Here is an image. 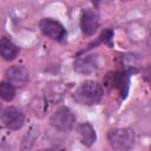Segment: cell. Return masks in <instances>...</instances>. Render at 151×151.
Instances as JSON below:
<instances>
[{
  "label": "cell",
  "mask_w": 151,
  "mask_h": 151,
  "mask_svg": "<svg viewBox=\"0 0 151 151\" xmlns=\"http://www.w3.org/2000/svg\"><path fill=\"white\" fill-rule=\"evenodd\" d=\"M101 97L103 87L93 80H85L77 87L74 92V99L83 105L98 104L101 100Z\"/></svg>",
  "instance_id": "obj_1"
},
{
  "label": "cell",
  "mask_w": 151,
  "mask_h": 151,
  "mask_svg": "<svg viewBox=\"0 0 151 151\" xmlns=\"http://www.w3.org/2000/svg\"><path fill=\"white\" fill-rule=\"evenodd\" d=\"M107 139L116 151H129L134 145L136 136L131 129L124 127L111 130L107 134Z\"/></svg>",
  "instance_id": "obj_2"
},
{
  "label": "cell",
  "mask_w": 151,
  "mask_h": 151,
  "mask_svg": "<svg viewBox=\"0 0 151 151\" xmlns=\"http://www.w3.org/2000/svg\"><path fill=\"white\" fill-rule=\"evenodd\" d=\"M76 123V117L73 114V112L66 107H59L57 111H54V113L51 116V124L60 131H68L73 127Z\"/></svg>",
  "instance_id": "obj_3"
},
{
  "label": "cell",
  "mask_w": 151,
  "mask_h": 151,
  "mask_svg": "<svg viewBox=\"0 0 151 151\" xmlns=\"http://www.w3.org/2000/svg\"><path fill=\"white\" fill-rule=\"evenodd\" d=\"M40 29L46 37L53 40L60 41L66 37V29L64 28V26L59 21H55L53 19H42L40 21Z\"/></svg>",
  "instance_id": "obj_4"
},
{
  "label": "cell",
  "mask_w": 151,
  "mask_h": 151,
  "mask_svg": "<svg viewBox=\"0 0 151 151\" xmlns=\"http://www.w3.org/2000/svg\"><path fill=\"white\" fill-rule=\"evenodd\" d=\"M4 125L9 130H19L25 122L24 113L17 107H7L1 114Z\"/></svg>",
  "instance_id": "obj_5"
},
{
  "label": "cell",
  "mask_w": 151,
  "mask_h": 151,
  "mask_svg": "<svg viewBox=\"0 0 151 151\" xmlns=\"http://www.w3.org/2000/svg\"><path fill=\"white\" fill-rule=\"evenodd\" d=\"M81 31L86 35H93L99 27V18L92 9H85L80 19Z\"/></svg>",
  "instance_id": "obj_6"
},
{
  "label": "cell",
  "mask_w": 151,
  "mask_h": 151,
  "mask_svg": "<svg viewBox=\"0 0 151 151\" xmlns=\"http://www.w3.org/2000/svg\"><path fill=\"white\" fill-rule=\"evenodd\" d=\"M6 76H7V78L11 81L12 85L13 84H17V85L22 86L29 79V76H28L27 70L25 67H22V66H19V65L12 66L9 70H7Z\"/></svg>",
  "instance_id": "obj_7"
},
{
  "label": "cell",
  "mask_w": 151,
  "mask_h": 151,
  "mask_svg": "<svg viewBox=\"0 0 151 151\" xmlns=\"http://www.w3.org/2000/svg\"><path fill=\"white\" fill-rule=\"evenodd\" d=\"M19 54V48L7 38H2L0 39V55L7 60H14Z\"/></svg>",
  "instance_id": "obj_8"
},
{
  "label": "cell",
  "mask_w": 151,
  "mask_h": 151,
  "mask_svg": "<svg viewBox=\"0 0 151 151\" xmlns=\"http://www.w3.org/2000/svg\"><path fill=\"white\" fill-rule=\"evenodd\" d=\"M79 136H80V140L84 145L86 146H91L96 139H97V134H96V131L92 127V125L90 123H83L79 129Z\"/></svg>",
  "instance_id": "obj_9"
},
{
  "label": "cell",
  "mask_w": 151,
  "mask_h": 151,
  "mask_svg": "<svg viewBox=\"0 0 151 151\" xmlns=\"http://www.w3.org/2000/svg\"><path fill=\"white\" fill-rule=\"evenodd\" d=\"M96 67H97L96 58H92V55H88L85 58H79L74 63V70L80 73H90V72L94 71Z\"/></svg>",
  "instance_id": "obj_10"
},
{
  "label": "cell",
  "mask_w": 151,
  "mask_h": 151,
  "mask_svg": "<svg viewBox=\"0 0 151 151\" xmlns=\"http://www.w3.org/2000/svg\"><path fill=\"white\" fill-rule=\"evenodd\" d=\"M116 87L119 88L122 93V98H125L129 91V73L127 72L116 73Z\"/></svg>",
  "instance_id": "obj_11"
},
{
  "label": "cell",
  "mask_w": 151,
  "mask_h": 151,
  "mask_svg": "<svg viewBox=\"0 0 151 151\" xmlns=\"http://www.w3.org/2000/svg\"><path fill=\"white\" fill-rule=\"evenodd\" d=\"M38 137V129L35 126H33L28 133H26V136L24 137L22 139V143H21V147H20V151H29L31 147L33 146L34 144V140L37 139Z\"/></svg>",
  "instance_id": "obj_12"
},
{
  "label": "cell",
  "mask_w": 151,
  "mask_h": 151,
  "mask_svg": "<svg viewBox=\"0 0 151 151\" xmlns=\"http://www.w3.org/2000/svg\"><path fill=\"white\" fill-rule=\"evenodd\" d=\"M15 96V88L11 83H0V98L6 101H11Z\"/></svg>",
  "instance_id": "obj_13"
},
{
  "label": "cell",
  "mask_w": 151,
  "mask_h": 151,
  "mask_svg": "<svg viewBox=\"0 0 151 151\" xmlns=\"http://www.w3.org/2000/svg\"><path fill=\"white\" fill-rule=\"evenodd\" d=\"M104 87L107 91L116 87V73H107V76L104 79Z\"/></svg>",
  "instance_id": "obj_14"
},
{
  "label": "cell",
  "mask_w": 151,
  "mask_h": 151,
  "mask_svg": "<svg viewBox=\"0 0 151 151\" xmlns=\"http://www.w3.org/2000/svg\"><path fill=\"white\" fill-rule=\"evenodd\" d=\"M40 151H51V150H40Z\"/></svg>",
  "instance_id": "obj_15"
}]
</instances>
